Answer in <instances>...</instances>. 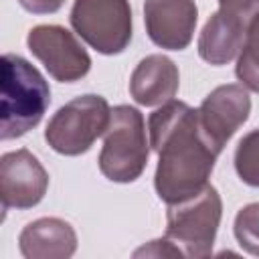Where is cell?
Wrapping results in <instances>:
<instances>
[{"label":"cell","mask_w":259,"mask_h":259,"mask_svg":"<svg viewBox=\"0 0 259 259\" xmlns=\"http://www.w3.org/2000/svg\"><path fill=\"white\" fill-rule=\"evenodd\" d=\"M233 233L239 243V247L253 255L259 257V202L245 204L233 223Z\"/></svg>","instance_id":"16"},{"label":"cell","mask_w":259,"mask_h":259,"mask_svg":"<svg viewBox=\"0 0 259 259\" xmlns=\"http://www.w3.org/2000/svg\"><path fill=\"white\" fill-rule=\"evenodd\" d=\"M142 255H146V257H184L182 251L168 237L150 241V245H144L134 253V257H142Z\"/></svg>","instance_id":"17"},{"label":"cell","mask_w":259,"mask_h":259,"mask_svg":"<svg viewBox=\"0 0 259 259\" xmlns=\"http://www.w3.org/2000/svg\"><path fill=\"white\" fill-rule=\"evenodd\" d=\"M148 132L158 154L154 188L160 200L180 202L208 184L221 150L202 132L198 109L170 99L150 115Z\"/></svg>","instance_id":"1"},{"label":"cell","mask_w":259,"mask_h":259,"mask_svg":"<svg viewBox=\"0 0 259 259\" xmlns=\"http://www.w3.org/2000/svg\"><path fill=\"white\" fill-rule=\"evenodd\" d=\"M28 51L36 57L49 75L61 83H73L85 77L91 69V57L83 45L59 24H38L28 30Z\"/></svg>","instance_id":"7"},{"label":"cell","mask_w":259,"mask_h":259,"mask_svg":"<svg viewBox=\"0 0 259 259\" xmlns=\"http://www.w3.org/2000/svg\"><path fill=\"white\" fill-rule=\"evenodd\" d=\"M219 8L239 16L245 22H251L259 14V0H219Z\"/></svg>","instance_id":"18"},{"label":"cell","mask_w":259,"mask_h":259,"mask_svg":"<svg viewBox=\"0 0 259 259\" xmlns=\"http://www.w3.org/2000/svg\"><path fill=\"white\" fill-rule=\"evenodd\" d=\"M148 156L144 115L132 105H115L97 160L99 172L111 182L127 184L142 176Z\"/></svg>","instance_id":"3"},{"label":"cell","mask_w":259,"mask_h":259,"mask_svg":"<svg viewBox=\"0 0 259 259\" xmlns=\"http://www.w3.org/2000/svg\"><path fill=\"white\" fill-rule=\"evenodd\" d=\"M49 188V174L38 158L26 148L12 150L0 158V198L2 208H32Z\"/></svg>","instance_id":"8"},{"label":"cell","mask_w":259,"mask_h":259,"mask_svg":"<svg viewBox=\"0 0 259 259\" xmlns=\"http://www.w3.org/2000/svg\"><path fill=\"white\" fill-rule=\"evenodd\" d=\"M198 20L194 0H146L144 22L150 40L168 51H182L190 45Z\"/></svg>","instance_id":"10"},{"label":"cell","mask_w":259,"mask_h":259,"mask_svg":"<svg viewBox=\"0 0 259 259\" xmlns=\"http://www.w3.org/2000/svg\"><path fill=\"white\" fill-rule=\"evenodd\" d=\"M111 119V107L105 97L87 93L59 107L47 123V144L63 156L85 154L93 142L105 134Z\"/></svg>","instance_id":"5"},{"label":"cell","mask_w":259,"mask_h":259,"mask_svg":"<svg viewBox=\"0 0 259 259\" xmlns=\"http://www.w3.org/2000/svg\"><path fill=\"white\" fill-rule=\"evenodd\" d=\"M221 217V194L212 184H206L196 194L168 204L166 237L182 251L184 257H208L212 253Z\"/></svg>","instance_id":"4"},{"label":"cell","mask_w":259,"mask_h":259,"mask_svg":"<svg viewBox=\"0 0 259 259\" xmlns=\"http://www.w3.org/2000/svg\"><path fill=\"white\" fill-rule=\"evenodd\" d=\"M245 20L219 8L202 26L198 36V55L208 65L221 67L239 57L247 32Z\"/></svg>","instance_id":"13"},{"label":"cell","mask_w":259,"mask_h":259,"mask_svg":"<svg viewBox=\"0 0 259 259\" xmlns=\"http://www.w3.org/2000/svg\"><path fill=\"white\" fill-rule=\"evenodd\" d=\"M178 85H180L178 67L166 55L144 57L136 65L130 77V93L134 101L144 107L164 105L176 95Z\"/></svg>","instance_id":"11"},{"label":"cell","mask_w":259,"mask_h":259,"mask_svg":"<svg viewBox=\"0 0 259 259\" xmlns=\"http://www.w3.org/2000/svg\"><path fill=\"white\" fill-rule=\"evenodd\" d=\"M18 4L30 14H55L61 10L65 0H18Z\"/></svg>","instance_id":"19"},{"label":"cell","mask_w":259,"mask_h":259,"mask_svg":"<svg viewBox=\"0 0 259 259\" xmlns=\"http://www.w3.org/2000/svg\"><path fill=\"white\" fill-rule=\"evenodd\" d=\"M235 75L251 91L259 93V14L247 24L243 49L237 59Z\"/></svg>","instance_id":"14"},{"label":"cell","mask_w":259,"mask_h":259,"mask_svg":"<svg viewBox=\"0 0 259 259\" xmlns=\"http://www.w3.org/2000/svg\"><path fill=\"white\" fill-rule=\"evenodd\" d=\"M18 247L26 259H69L77 251V233L63 219L42 217L20 231Z\"/></svg>","instance_id":"12"},{"label":"cell","mask_w":259,"mask_h":259,"mask_svg":"<svg viewBox=\"0 0 259 259\" xmlns=\"http://www.w3.org/2000/svg\"><path fill=\"white\" fill-rule=\"evenodd\" d=\"M51 105V89L36 67L20 55H2L0 138L14 140L38 125Z\"/></svg>","instance_id":"2"},{"label":"cell","mask_w":259,"mask_h":259,"mask_svg":"<svg viewBox=\"0 0 259 259\" xmlns=\"http://www.w3.org/2000/svg\"><path fill=\"white\" fill-rule=\"evenodd\" d=\"M235 170L239 178L259 188V130L245 134L235 150Z\"/></svg>","instance_id":"15"},{"label":"cell","mask_w":259,"mask_h":259,"mask_svg":"<svg viewBox=\"0 0 259 259\" xmlns=\"http://www.w3.org/2000/svg\"><path fill=\"white\" fill-rule=\"evenodd\" d=\"M251 97L245 85L229 83L214 87L198 107L200 127L217 150L223 152L231 136L247 121Z\"/></svg>","instance_id":"9"},{"label":"cell","mask_w":259,"mask_h":259,"mask_svg":"<svg viewBox=\"0 0 259 259\" xmlns=\"http://www.w3.org/2000/svg\"><path fill=\"white\" fill-rule=\"evenodd\" d=\"M71 26L101 55H119L132 40V8L127 0H75Z\"/></svg>","instance_id":"6"}]
</instances>
